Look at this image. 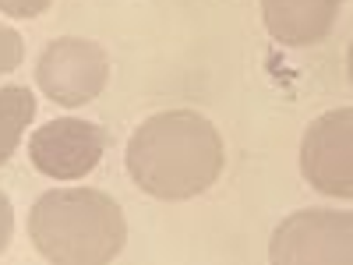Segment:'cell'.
Wrapping results in <instances>:
<instances>
[{"label":"cell","mask_w":353,"mask_h":265,"mask_svg":"<svg viewBox=\"0 0 353 265\" xmlns=\"http://www.w3.org/2000/svg\"><path fill=\"white\" fill-rule=\"evenodd\" d=\"M110 78V61L106 50L92 39L64 36L53 39L36 64V81L39 92L57 103V106H85L92 103Z\"/></svg>","instance_id":"4"},{"label":"cell","mask_w":353,"mask_h":265,"mask_svg":"<svg viewBox=\"0 0 353 265\" xmlns=\"http://www.w3.org/2000/svg\"><path fill=\"white\" fill-rule=\"evenodd\" d=\"M11 233H14V209H11L8 195L0 191V255L8 251V244H11Z\"/></svg>","instance_id":"11"},{"label":"cell","mask_w":353,"mask_h":265,"mask_svg":"<svg viewBox=\"0 0 353 265\" xmlns=\"http://www.w3.org/2000/svg\"><path fill=\"white\" fill-rule=\"evenodd\" d=\"M124 159L131 181L145 195L184 202L219 181L226 149L216 124L198 110H163L134 128Z\"/></svg>","instance_id":"1"},{"label":"cell","mask_w":353,"mask_h":265,"mask_svg":"<svg viewBox=\"0 0 353 265\" xmlns=\"http://www.w3.org/2000/svg\"><path fill=\"white\" fill-rule=\"evenodd\" d=\"M346 75H350V85H353V39H350V53H346Z\"/></svg>","instance_id":"12"},{"label":"cell","mask_w":353,"mask_h":265,"mask_svg":"<svg viewBox=\"0 0 353 265\" xmlns=\"http://www.w3.org/2000/svg\"><path fill=\"white\" fill-rule=\"evenodd\" d=\"M32 117H36L32 88H25V85L0 88V166L14 156L25 128L32 124Z\"/></svg>","instance_id":"8"},{"label":"cell","mask_w":353,"mask_h":265,"mask_svg":"<svg viewBox=\"0 0 353 265\" xmlns=\"http://www.w3.org/2000/svg\"><path fill=\"white\" fill-rule=\"evenodd\" d=\"M28 237L53 265H106L128 244V219L106 191L53 188L28 213Z\"/></svg>","instance_id":"2"},{"label":"cell","mask_w":353,"mask_h":265,"mask_svg":"<svg viewBox=\"0 0 353 265\" xmlns=\"http://www.w3.org/2000/svg\"><path fill=\"white\" fill-rule=\"evenodd\" d=\"M21 57H25V43H21V36L14 32L11 25L0 21V75L14 71V68L21 64Z\"/></svg>","instance_id":"9"},{"label":"cell","mask_w":353,"mask_h":265,"mask_svg":"<svg viewBox=\"0 0 353 265\" xmlns=\"http://www.w3.org/2000/svg\"><path fill=\"white\" fill-rule=\"evenodd\" d=\"M304 181L329 195L353 198V106H339L314 117L301 141Z\"/></svg>","instance_id":"5"},{"label":"cell","mask_w":353,"mask_h":265,"mask_svg":"<svg viewBox=\"0 0 353 265\" xmlns=\"http://www.w3.org/2000/svg\"><path fill=\"white\" fill-rule=\"evenodd\" d=\"M276 265H353V213L336 209H301L286 216L269 244Z\"/></svg>","instance_id":"3"},{"label":"cell","mask_w":353,"mask_h":265,"mask_svg":"<svg viewBox=\"0 0 353 265\" xmlns=\"http://www.w3.org/2000/svg\"><path fill=\"white\" fill-rule=\"evenodd\" d=\"M53 0H0V11L8 18H39L43 11H50Z\"/></svg>","instance_id":"10"},{"label":"cell","mask_w":353,"mask_h":265,"mask_svg":"<svg viewBox=\"0 0 353 265\" xmlns=\"http://www.w3.org/2000/svg\"><path fill=\"white\" fill-rule=\"evenodd\" d=\"M343 11V0H261V18L269 36L283 46L321 43Z\"/></svg>","instance_id":"7"},{"label":"cell","mask_w":353,"mask_h":265,"mask_svg":"<svg viewBox=\"0 0 353 265\" xmlns=\"http://www.w3.org/2000/svg\"><path fill=\"white\" fill-rule=\"evenodd\" d=\"M106 153V131L81 117H61L43 128H36L28 141V159L32 166L53 181H78L92 173Z\"/></svg>","instance_id":"6"}]
</instances>
